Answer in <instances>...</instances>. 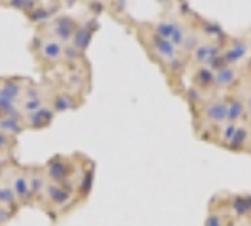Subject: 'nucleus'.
Returning <instances> with one entry per match:
<instances>
[{"instance_id": "f8f14e48", "label": "nucleus", "mask_w": 251, "mask_h": 226, "mask_svg": "<svg viewBox=\"0 0 251 226\" xmlns=\"http://www.w3.org/2000/svg\"><path fill=\"white\" fill-rule=\"evenodd\" d=\"M26 177H28V187H30V198H38L46 190L44 176L40 172H32V174H26Z\"/></svg>"}, {"instance_id": "5701e85b", "label": "nucleus", "mask_w": 251, "mask_h": 226, "mask_svg": "<svg viewBox=\"0 0 251 226\" xmlns=\"http://www.w3.org/2000/svg\"><path fill=\"white\" fill-rule=\"evenodd\" d=\"M197 44H199V36H197V34H193V36H185L181 47H183L185 51H195L197 49Z\"/></svg>"}, {"instance_id": "f3484780", "label": "nucleus", "mask_w": 251, "mask_h": 226, "mask_svg": "<svg viewBox=\"0 0 251 226\" xmlns=\"http://www.w3.org/2000/svg\"><path fill=\"white\" fill-rule=\"evenodd\" d=\"M244 102L242 100H230V104L226 106V119L230 121V123H234V121H238L240 117L244 115Z\"/></svg>"}, {"instance_id": "aec40b11", "label": "nucleus", "mask_w": 251, "mask_h": 226, "mask_svg": "<svg viewBox=\"0 0 251 226\" xmlns=\"http://www.w3.org/2000/svg\"><path fill=\"white\" fill-rule=\"evenodd\" d=\"M51 13H53V10H46V8L38 6L34 12L28 13V19H30V21H36V23H38V21H46Z\"/></svg>"}, {"instance_id": "7c9ffc66", "label": "nucleus", "mask_w": 251, "mask_h": 226, "mask_svg": "<svg viewBox=\"0 0 251 226\" xmlns=\"http://www.w3.org/2000/svg\"><path fill=\"white\" fill-rule=\"evenodd\" d=\"M64 2H66V6H74L77 0H64Z\"/></svg>"}, {"instance_id": "393cba45", "label": "nucleus", "mask_w": 251, "mask_h": 226, "mask_svg": "<svg viewBox=\"0 0 251 226\" xmlns=\"http://www.w3.org/2000/svg\"><path fill=\"white\" fill-rule=\"evenodd\" d=\"M12 145H13V136H8V134L0 132V151L10 149Z\"/></svg>"}, {"instance_id": "f257e3e1", "label": "nucleus", "mask_w": 251, "mask_h": 226, "mask_svg": "<svg viewBox=\"0 0 251 226\" xmlns=\"http://www.w3.org/2000/svg\"><path fill=\"white\" fill-rule=\"evenodd\" d=\"M46 174L53 183H57V185L64 183L70 176V164H68V160H64L63 157H55L46 166Z\"/></svg>"}, {"instance_id": "423d86ee", "label": "nucleus", "mask_w": 251, "mask_h": 226, "mask_svg": "<svg viewBox=\"0 0 251 226\" xmlns=\"http://www.w3.org/2000/svg\"><path fill=\"white\" fill-rule=\"evenodd\" d=\"M206 119L214 125H221L223 121H226V104L225 102H212L206 108Z\"/></svg>"}, {"instance_id": "7ed1b4c3", "label": "nucleus", "mask_w": 251, "mask_h": 226, "mask_svg": "<svg viewBox=\"0 0 251 226\" xmlns=\"http://www.w3.org/2000/svg\"><path fill=\"white\" fill-rule=\"evenodd\" d=\"M77 25H75V21L72 17H68V15H61V17H57L55 21H53V25H51V32H53V36L59 38L61 42H68V40H72L74 38V32Z\"/></svg>"}, {"instance_id": "20e7f679", "label": "nucleus", "mask_w": 251, "mask_h": 226, "mask_svg": "<svg viewBox=\"0 0 251 226\" xmlns=\"http://www.w3.org/2000/svg\"><path fill=\"white\" fill-rule=\"evenodd\" d=\"M12 190L17 198V203H26L30 198V187H28V177H26L25 172H17L15 177L12 179Z\"/></svg>"}, {"instance_id": "1a4fd4ad", "label": "nucleus", "mask_w": 251, "mask_h": 226, "mask_svg": "<svg viewBox=\"0 0 251 226\" xmlns=\"http://www.w3.org/2000/svg\"><path fill=\"white\" fill-rule=\"evenodd\" d=\"M91 36H93V32L91 30H87L85 28V25L83 26H77L74 32V38H72V45H74L77 51H83L89 47V44H91Z\"/></svg>"}, {"instance_id": "0eeeda50", "label": "nucleus", "mask_w": 251, "mask_h": 226, "mask_svg": "<svg viewBox=\"0 0 251 226\" xmlns=\"http://www.w3.org/2000/svg\"><path fill=\"white\" fill-rule=\"evenodd\" d=\"M40 55H42V59L48 61V63H57V61H61V57H63V47H61L59 42H46V44L42 45Z\"/></svg>"}, {"instance_id": "2eb2a0df", "label": "nucleus", "mask_w": 251, "mask_h": 226, "mask_svg": "<svg viewBox=\"0 0 251 226\" xmlns=\"http://www.w3.org/2000/svg\"><path fill=\"white\" fill-rule=\"evenodd\" d=\"M215 81V74L210 70V68H201L199 72H197V75H195V83H197V87L201 89H208L212 83Z\"/></svg>"}, {"instance_id": "bb28decb", "label": "nucleus", "mask_w": 251, "mask_h": 226, "mask_svg": "<svg viewBox=\"0 0 251 226\" xmlns=\"http://www.w3.org/2000/svg\"><path fill=\"white\" fill-rule=\"evenodd\" d=\"M206 226H223V219L219 215H210V219H206Z\"/></svg>"}, {"instance_id": "9b49d317", "label": "nucleus", "mask_w": 251, "mask_h": 226, "mask_svg": "<svg viewBox=\"0 0 251 226\" xmlns=\"http://www.w3.org/2000/svg\"><path fill=\"white\" fill-rule=\"evenodd\" d=\"M246 51H248L246 44L238 40V42H234V44H232V47H228L221 57H223V59H225V63L230 66V64H234L236 61H240V59L246 55Z\"/></svg>"}, {"instance_id": "9d476101", "label": "nucleus", "mask_w": 251, "mask_h": 226, "mask_svg": "<svg viewBox=\"0 0 251 226\" xmlns=\"http://www.w3.org/2000/svg\"><path fill=\"white\" fill-rule=\"evenodd\" d=\"M217 87H230L236 83V70L232 66H225L219 72H215V81Z\"/></svg>"}, {"instance_id": "b1692460", "label": "nucleus", "mask_w": 251, "mask_h": 226, "mask_svg": "<svg viewBox=\"0 0 251 226\" xmlns=\"http://www.w3.org/2000/svg\"><path fill=\"white\" fill-rule=\"evenodd\" d=\"M13 209H10V207H4V205H0V226H4L10 219L13 217Z\"/></svg>"}, {"instance_id": "f03ea898", "label": "nucleus", "mask_w": 251, "mask_h": 226, "mask_svg": "<svg viewBox=\"0 0 251 226\" xmlns=\"http://www.w3.org/2000/svg\"><path fill=\"white\" fill-rule=\"evenodd\" d=\"M53 117H55V112L51 108L44 106V108H40L32 113H23V123L28 128H46V126L51 125Z\"/></svg>"}, {"instance_id": "c85d7f7f", "label": "nucleus", "mask_w": 251, "mask_h": 226, "mask_svg": "<svg viewBox=\"0 0 251 226\" xmlns=\"http://www.w3.org/2000/svg\"><path fill=\"white\" fill-rule=\"evenodd\" d=\"M234 132H236V125H234V123H230V125L226 126V130H225V139L232 138V136H234Z\"/></svg>"}, {"instance_id": "412c9836", "label": "nucleus", "mask_w": 251, "mask_h": 226, "mask_svg": "<svg viewBox=\"0 0 251 226\" xmlns=\"http://www.w3.org/2000/svg\"><path fill=\"white\" fill-rule=\"evenodd\" d=\"M172 28H174V23H170V21H161L159 25L155 26L157 36L164 38V40H168V38H170V34H172Z\"/></svg>"}, {"instance_id": "6e6552de", "label": "nucleus", "mask_w": 251, "mask_h": 226, "mask_svg": "<svg viewBox=\"0 0 251 226\" xmlns=\"http://www.w3.org/2000/svg\"><path fill=\"white\" fill-rule=\"evenodd\" d=\"M217 55H221L219 47L210 45V44H204V45H201V47L195 49V61H197V63H202V64H210Z\"/></svg>"}, {"instance_id": "cd10ccee", "label": "nucleus", "mask_w": 251, "mask_h": 226, "mask_svg": "<svg viewBox=\"0 0 251 226\" xmlns=\"http://www.w3.org/2000/svg\"><path fill=\"white\" fill-rule=\"evenodd\" d=\"M189 98L193 102H201V98H202V94H201V90L197 87H191L189 89Z\"/></svg>"}, {"instance_id": "2f4dec72", "label": "nucleus", "mask_w": 251, "mask_h": 226, "mask_svg": "<svg viewBox=\"0 0 251 226\" xmlns=\"http://www.w3.org/2000/svg\"><path fill=\"white\" fill-rule=\"evenodd\" d=\"M163 2H166V0H163Z\"/></svg>"}, {"instance_id": "4be33fe9", "label": "nucleus", "mask_w": 251, "mask_h": 226, "mask_svg": "<svg viewBox=\"0 0 251 226\" xmlns=\"http://www.w3.org/2000/svg\"><path fill=\"white\" fill-rule=\"evenodd\" d=\"M93 187V170H89L85 172V176L81 179V185H79V190H81V194H87L89 190Z\"/></svg>"}, {"instance_id": "a878e982", "label": "nucleus", "mask_w": 251, "mask_h": 226, "mask_svg": "<svg viewBox=\"0 0 251 226\" xmlns=\"http://www.w3.org/2000/svg\"><path fill=\"white\" fill-rule=\"evenodd\" d=\"M63 55L68 59V61H75V59H79V57H81V51H77L74 45H72V47L68 45L66 49H63Z\"/></svg>"}, {"instance_id": "6ab92c4d", "label": "nucleus", "mask_w": 251, "mask_h": 226, "mask_svg": "<svg viewBox=\"0 0 251 226\" xmlns=\"http://www.w3.org/2000/svg\"><path fill=\"white\" fill-rule=\"evenodd\" d=\"M170 42H172V45L174 47H181L183 45V40H185V32H183V28H181V25L179 23H174V28H172V34H170V38H168Z\"/></svg>"}, {"instance_id": "a211bd4d", "label": "nucleus", "mask_w": 251, "mask_h": 226, "mask_svg": "<svg viewBox=\"0 0 251 226\" xmlns=\"http://www.w3.org/2000/svg\"><path fill=\"white\" fill-rule=\"evenodd\" d=\"M230 143H232V149H242L248 143V130H246V126H236V132L230 138Z\"/></svg>"}, {"instance_id": "dca6fc26", "label": "nucleus", "mask_w": 251, "mask_h": 226, "mask_svg": "<svg viewBox=\"0 0 251 226\" xmlns=\"http://www.w3.org/2000/svg\"><path fill=\"white\" fill-rule=\"evenodd\" d=\"M0 205H4V207H12L13 211H15V207H17V198H15V194H13V190L10 185H0Z\"/></svg>"}, {"instance_id": "ddd939ff", "label": "nucleus", "mask_w": 251, "mask_h": 226, "mask_svg": "<svg viewBox=\"0 0 251 226\" xmlns=\"http://www.w3.org/2000/svg\"><path fill=\"white\" fill-rule=\"evenodd\" d=\"M153 45H155V49L159 51L163 57H166V59H174V57H176V47L172 45L170 40H164V38L155 34V36H153Z\"/></svg>"}, {"instance_id": "39448f33", "label": "nucleus", "mask_w": 251, "mask_h": 226, "mask_svg": "<svg viewBox=\"0 0 251 226\" xmlns=\"http://www.w3.org/2000/svg\"><path fill=\"white\" fill-rule=\"evenodd\" d=\"M25 128L26 126L23 119H19V117H0V132H4L8 136H17Z\"/></svg>"}, {"instance_id": "c756f323", "label": "nucleus", "mask_w": 251, "mask_h": 226, "mask_svg": "<svg viewBox=\"0 0 251 226\" xmlns=\"http://www.w3.org/2000/svg\"><path fill=\"white\" fill-rule=\"evenodd\" d=\"M68 83H72L74 87L81 85V75H79V74H72L70 77H68Z\"/></svg>"}, {"instance_id": "4468645a", "label": "nucleus", "mask_w": 251, "mask_h": 226, "mask_svg": "<svg viewBox=\"0 0 251 226\" xmlns=\"http://www.w3.org/2000/svg\"><path fill=\"white\" fill-rule=\"evenodd\" d=\"M74 108H77V106L72 102L70 94L61 92V94L53 96V112H66V110H74Z\"/></svg>"}]
</instances>
